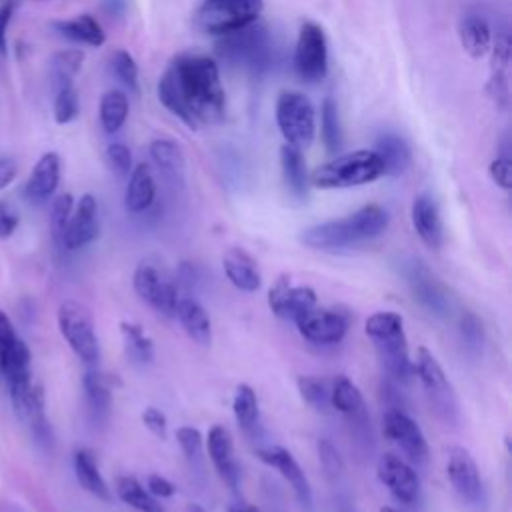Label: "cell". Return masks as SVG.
Masks as SVG:
<instances>
[{"label": "cell", "mask_w": 512, "mask_h": 512, "mask_svg": "<svg viewBox=\"0 0 512 512\" xmlns=\"http://www.w3.org/2000/svg\"><path fill=\"white\" fill-rule=\"evenodd\" d=\"M158 98L190 128L218 124L226 112L220 72L208 56H176L160 76Z\"/></svg>", "instance_id": "cell-1"}, {"label": "cell", "mask_w": 512, "mask_h": 512, "mask_svg": "<svg viewBox=\"0 0 512 512\" xmlns=\"http://www.w3.org/2000/svg\"><path fill=\"white\" fill-rule=\"evenodd\" d=\"M388 228V212L378 204H366L356 212L308 226L300 242L314 250L354 248L382 236Z\"/></svg>", "instance_id": "cell-2"}, {"label": "cell", "mask_w": 512, "mask_h": 512, "mask_svg": "<svg viewBox=\"0 0 512 512\" xmlns=\"http://www.w3.org/2000/svg\"><path fill=\"white\" fill-rule=\"evenodd\" d=\"M366 334L372 340L378 360L394 382L406 384L414 374V364L408 354L404 320L398 312L380 310L368 316Z\"/></svg>", "instance_id": "cell-3"}, {"label": "cell", "mask_w": 512, "mask_h": 512, "mask_svg": "<svg viewBox=\"0 0 512 512\" xmlns=\"http://www.w3.org/2000/svg\"><path fill=\"white\" fill-rule=\"evenodd\" d=\"M218 54L252 76H262L274 62V42L262 24H248L230 34H224L216 44Z\"/></svg>", "instance_id": "cell-4"}, {"label": "cell", "mask_w": 512, "mask_h": 512, "mask_svg": "<svg viewBox=\"0 0 512 512\" xmlns=\"http://www.w3.org/2000/svg\"><path fill=\"white\" fill-rule=\"evenodd\" d=\"M384 176L382 162L374 150H354L318 166L312 184L318 188L362 186Z\"/></svg>", "instance_id": "cell-5"}, {"label": "cell", "mask_w": 512, "mask_h": 512, "mask_svg": "<svg viewBox=\"0 0 512 512\" xmlns=\"http://www.w3.org/2000/svg\"><path fill=\"white\" fill-rule=\"evenodd\" d=\"M330 404L336 412L344 416L354 448L362 456H370L374 448V434H372L370 414L358 386L350 378L338 376L336 380H332Z\"/></svg>", "instance_id": "cell-6"}, {"label": "cell", "mask_w": 512, "mask_h": 512, "mask_svg": "<svg viewBox=\"0 0 512 512\" xmlns=\"http://www.w3.org/2000/svg\"><path fill=\"white\" fill-rule=\"evenodd\" d=\"M412 364L436 416L444 424L454 426L458 422V398L436 356L428 348L420 346L416 350V362Z\"/></svg>", "instance_id": "cell-7"}, {"label": "cell", "mask_w": 512, "mask_h": 512, "mask_svg": "<svg viewBox=\"0 0 512 512\" xmlns=\"http://www.w3.org/2000/svg\"><path fill=\"white\" fill-rule=\"evenodd\" d=\"M58 330L70 350L86 366L98 364L100 344L94 328V318L84 304L76 300H64L58 308Z\"/></svg>", "instance_id": "cell-8"}, {"label": "cell", "mask_w": 512, "mask_h": 512, "mask_svg": "<svg viewBox=\"0 0 512 512\" xmlns=\"http://www.w3.org/2000/svg\"><path fill=\"white\" fill-rule=\"evenodd\" d=\"M264 0H202L196 24L202 32L224 36L258 20Z\"/></svg>", "instance_id": "cell-9"}, {"label": "cell", "mask_w": 512, "mask_h": 512, "mask_svg": "<svg viewBox=\"0 0 512 512\" xmlns=\"http://www.w3.org/2000/svg\"><path fill=\"white\" fill-rule=\"evenodd\" d=\"M276 122L286 144L304 150L316 134V112L302 92H282L276 100Z\"/></svg>", "instance_id": "cell-10"}, {"label": "cell", "mask_w": 512, "mask_h": 512, "mask_svg": "<svg viewBox=\"0 0 512 512\" xmlns=\"http://www.w3.org/2000/svg\"><path fill=\"white\" fill-rule=\"evenodd\" d=\"M402 276L414 296L430 314L448 316L452 312V298L446 286L428 270L418 258H408L402 262Z\"/></svg>", "instance_id": "cell-11"}, {"label": "cell", "mask_w": 512, "mask_h": 512, "mask_svg": "<svg viewBox=\"0 0 512 512\" xmlns=\"http://www.w3.org/2000/svg\"><path fill=\"white\" fill-rule=\"evenodd\" d=\"M294 66L302 80L314 84L326 78L328 72V44L324 30L316 22H304L298 30Z\"/></svg>", "instance_id": "cell-12"}, {"label": "cell", "mask_w": 512, "mask_h": 512, "mask_svg": "<svg viewBox=\"0 0 512 512\" xmlns=\"http://www.w3.org/2000/svg\"><path fill=\"white\" fill-rule=\"evenodd\" d=\"M132 286H134V292L158 314L166 318L174 316L176 304H178V292L174 282L168 278V274L162 268L150 262L138 264L132 276Z\"/></svg>", "instance_id": "cell-13"}, {"label": "cell", "mask_w": 512, "mask_h": 512, "mask_svg": "<svg viewBox=\"0 0 512 512\" xmlns=\"http://www.w3.org/2000/svg\"><path fill=\"white\" fill-rule=\"evenodd\" d=\"M8 394L16 416L28 426L34 440L48 448L52 444V428L46 416V398L42 386L32 378L24 386L10 390Z\"/></svg>", "instance_id": "cell-14"}, {"label": "cell", "mask_w": 512, "mask_h": 512, "mask_svg": "<svg viewBox=\"0 0 512 512\" xmlns=\"http://www.w3.org/2000/svg\"><path fill=\"white\" fill-rule=\"evenodd\" d=\"M300 336L312 344H338L348 332V316L336 308H310L294 320Z\"/></svg>", "instance_id": "cell-15"}, {"label": "cell", "mask_w": 512, "mask_h": 512, "mask_svg": "<svg viewBox=\"0 0 512 512\" xmlns=\"http://www.w3.org/2000/svg\"><path fill=\"white\" fill-rule=\"evenodd\" d=\"M382 430L414 464L428 460V444L420 426L400 408H388L382 416Z\"/></svg>", "instance_id": "cell-16"}, {"label": "cell", "mask_w": 512, "mask_h": 512, "mask_svg": "<svg viewBox=\"0 0 512 512\" xmlns=\"http://www.w3.org/2000/svg\"><path fill=\"white\" fill-rule=\"evenodd\" d=\"M378 480L402 504H416L420 500V478L416 470L396 454H382L376 464Z\"/></svg>", "instance_id": "cell-17"}, {"label": "cell", "mask_w": 512, "mask_h": 512, "mask_svg": "<svg viewBox=\"0 0 512 512\" xmlns=\"http://www.w3.org/2000/svg\"><path fill=\"white\" fill-rule=\"evenodd\" d=\"M256 456L258 460H262L266 466L274 468L280 472V476L290 484L296 500L300 502L302 508L306 510H312V488H310V482L304 474V470L300 468L298 460L282 446H276V444H268V446H262L256 450Z\"/></svg>", "instance_id": "cell-18"}, {"label": "cell", "mask_w": 512, "mask_h": 512, "mask_svg": "<svg viewBox=\"0 0 512 512\" xmlns=\"http://www.w3.org/2000/svg\"><path fill=\"white\" fill-rule=\"evenodd\" d=\"M318 302L316 292L306 284H294L290 278L280 276L274 286L268 290V306L270 310L284 320H296Z\"/></svg>", "instance_id": "cell-19"}, {"label": "cell", "mask_w": 512, "mask_h": 512, "mask_svg": "<svg viewBox=\"0 0 512 512\" xmlns=\"http://www.w3.org/2000/svg\"><path fill=\"white\" fill-rule=\"evenodd\" d=\"M446 474L450 486L468 504H478L482 500V478L472 454L462 446H452L448 450Z\"/></svg>", "instance_id": "cell-20"}, {"label": "cell", "mask_w": 512, "mask_h": 512, "mask_svg": "<svg viewBox=\"0 0 512 512\" xmlns=\"http://www.w3.org/2000/svg\"><path fill=\"white\" fill-rule=\"evenodd\" d=\"M100 234V216H98V202L92 194L80 196L76 202L68 226L64 230L62 248L66 250H80L92 244Z\"/></svg>", "instance_id": "cell-21"}, {"label": "cell", "mask_w": 512, "mask_h": 512, "mask_svg": "<svg viewBox=\"0 0 512 512\" xmlns=\"http://www.w3.org/2000/svg\"><path fill=\"white\" fill-rule=\"evenodd\" d=\"M412 226L420 240L432 248L438 250L444 242V222L438 208V202L432 194H418L412 202Z\"/></svg>", "instance_id": "cell-22"}, {"label": "cell", "mask_w": 512, "mask_h": 512, "mask_svg": "<svg viewBox=\"0 0 512 512\" xmlns=\"http://www.w3.org/2000/svg\"><path fill=\"white\" fill-rule=\"evenodd\" d=\"M206 448H208L210 462L214 464L220 478L236 492L240 482V468L234 458V444L228 428L222 424L212 426L206 438Z\"/></svg>", "instance_id": "cell-23"}, {"label": "cell", "mask_w": 512, "mask_h": 512, "mask_svg": "<svg viewBox=\"0 0 512 512\" xmlns=\"http://www.w3.org/2000/svg\"><path fill=\"white\" fill-rule=\"evenodd\" d=\"M58 182H60V156L56 152H44L36 160V164L28 176L24 194L30 202L42 204L54 196Z\"/></svg>", "instance_id": "cell-24"}, {"label": "cell", "mask_w": 512, "mask_h": 512, "mask_svg": "<svg viewBox=\"0 0 512 512\" xmlns=\"http://www.w3.org/2000/svg\"><path fill=\"white\" fill-rule=\"evenodd\" d=\"M226 278L242 292H256L262 286V272L258 262L240 246H232L222 256Z\"/></svg>", "instance_id": "cell-25"}, {"label": "cell", "mask_w": 512, "mask_h": 512, "mask_svg": "<svg viewBox=\"0 0 512 512\" xmlns=\"http://www.w3.org/2000/svg\"><path fill=\"white\" fill-rule=\"evenodd\" d=\"M82 386H84V398H86V406L92 422L104 424L112 408V392L106 376L96 366H88L82 378Z\"/></svg>", "instance_id": "cell-26"}, {"label": "cell", "mask_w": 512, "mask_h": 512, "mask_svg": "<svg viewBox=\"0 0 512 512\" xmlns=\"http://www.w3.org/2000/svg\"><path fill=\"white\" fill-rule=\"evenodd\" d=\"M174 316L178 318L180 326L184 328V332L194 342H198L200 346H210V342H212V322H210V316H208L206 308L196 298H190V296L178 298Z\"/></svg>", "instance_id": "cell-27"}, {"label": "cell", "mask_w": 512, "mask_h": 512, "mask_svg": "<svg viewBox=\"0 0 512 512\" xmlns=\"http://www.w3.org/2000/svg\"><path fill=\"white\" fill-rule=\"evenodd\" d=\"M156 198V184L154 176L148 164H138L134 170H130V178L124 192V206L132 214L146 212Z\"/></svg>", "instance_id": "cell-28"}, {"label": "cell", "mask_w": 512, "mask_h": 512, "mask_svg": "<svg viewBox=\"0 0 512 512\" xmlns=\"http://www.w3.org/2000/svg\"><path fill=\"white\" fill-rule=\"evenodd\" d=\"M150 158L156 168L172 182L182 184L186 176V158L180 144L172 138H154L150 142Z\"/></svg>", "instance_id": "cell-29"}, {"label": "cell", "mask_w": 512, "mask_h": 512, "mask_svg": "<svg viewBox=\"0 0 512 512\" xmlns=\"http://www.w3.org/2000/svg\"><path fill=\"white\" fill-rule=\"evenodd\" d=\"M374 152L378 154L386 176H400V174H404L408 170L410 162H412L410 146L398 134L386 132V134L378 136Z\"/></svg>", "instance_id": "cell-30"}, {"label": "cell", "mask_w": 512, "mask_h": 512, "mask_svg": "<svg viewBox=\"0 0 512 512\" xmlns=\"http://www.w3.org/2000/svg\"><path fill=\"white\" fill-rule=\"evenodd\" d=\"M52 28L60 36L80 42V44H88V46H102L106 40L102 26L90 14H80L76 18H68V20H56V22H52Z\"/></svg>", "instance_id": "cell-31"}, {"label": "cell", "mask_w": 512, "mask_h": 512, "mask_svg": "<svg viewBox=\"0 0 512 512\" xmlns=\"http://www.w3.org/2000/svg\"><path fill=\"white\" fill-rule=\"evenodd\" d=\"M74 474H76L78 484L86 492H90L92 496H96L100 500H110V496H112L110 488H108L106 480L100 474L96 456L90 450L80 448V450L74 452Z\"/></svg>", "instance_id": "cell-32"}, {"label": "cell", "mask_w": 512, "mask_h": 512, "mask_svg": "<svg viewBox=\"0 0 512 512\" xmlns=\"http://www.w3.org/2000/svg\"><path fill=\"white\" fill-rule=\"evenodd\" d=\"M458 36H460L462 48L472 58H482L490 50L492 30H490L488 22L476 14H466L460 18Z\"/></svg>", "instance_id": "cell-33"}, {"label": "cell", "mask_w": 512, "mask_h": 512, "mask_svg": "<svg viewBox=\"0 0 512 512\" xmlns=\"http://www.w3.org/2000/svg\"><path fill=\"white\" fill-rule=\"evenodd\" d=\"M280 166H282V176L288 190L296 198H304L308 192V170H306L302 150L290 144H284L280 148Z\"/></svg>", "instance_id": "cell-34"}, {"label": "cell", "mask_w": 512, "mask_h": 512, "mask_svg": "<svg viewBox=\"0 0 512 512\" xmlns=\"http://www.w3.org/2000/svg\"><path fill=\"white\" fill-rule=\"evenodd\" d=\"M120 334H122L124 350L128 358H132L138 364H150L154 360V342L138 322L122 320Z\"/></svg>", "instance_id": "cell-35"}, {"label": "cell", "mask_w": 512, "mask_h": 512, "mask_svg": "<svg viewBox=\"0 0 512 512\" xmlns=\"http://www.w3.org/2000/svg\"><path fill=\"white\" fill-rule=\"evenodd\" d=\"M116 494L124 504L138 512H166L162 504H158V500L134 476H120L116 480Z\"/></svg>", "instance_id": "cell-36"}, {"label": "cell", "mask_w": 512, "mask_h": 512, "mask_svg": "<svg viewBox=\"0 0 512 512\" xmlns=\"http://www.w3.org/2000/svg\"><path fill=\"white\" fill-rule=\"evenodd\" d=\"M232 412L238 422V426L246 434H254L258 428L260 420V410H258V398L256 392L248 384H238L232 400Z\"/></svg>", "instance_id": "cell-37"}, {"label": "cell", "mask_w": 512, "mask_h": 512, "mask_svg": "<svg viewBox=\"0 0 512 512\" xmlns=\"http://www.w3.org/2000/svg\"><path fill=\"white\" fill-rule=\"evenodd\" d=\"M98 116H100V124L104 128V132H108V134L118 132L124 126L126 118H128V98H126V94L120 92V90L106 92L100 100Z\"/></svg>", "instance_id": "cell-38"}, {"label": "cell", "mask_w": 512, "mask_h": 512, "mask_svg": "<svg viewBox=\"0 0 512 512\" xmlns=\"http://www.w3.org/2000/svg\"><path fill=\"white\" fill-rule=\"evenodd\" d=\"M82 60H84V52L76 48L56 52L50 58V80L54 88L74 84V76L82 68Z\"/></svg>", "instance_id": "cell-39"}, {"label": "cell", "mask_w": 512, "mask_h": 512, "mask_svg": "<svg viewBox=\"0 0 512 512\" xmlns=\"http://www.w3.org/2000/svg\"><path fill=\"white\" fill-rule=\"evenodd\" d=\"M298 392L302 396V400L312 406L318 412H328L332 408L330 404V388L332 382L320 376H300L296 380Z\"/></svg>", "instance_id": "cell-40"}, {"label": "cell", "mask_w": 512, "mask_h": 512, "mask_svg": "<svg viewBox=\"0 0 512 512\" xmlns=\"http://www.w3.org/2000/svg\"><path fill=\"white\" fill-rule=\"evenodd\" d=\"M320 118H322V140L330 152H338L342 148V126H340V116H338V106L336 102L328 96L322 102L320 108Z\"/></svg>", "instance_id": "cell-41"}, {"label": "cell", "mask_w": 512, "mask_h": 512, "mask_svg": "<svg viewBox=\"0 0 512 512\" xmlns=\"http://www.w3.org/2000/svg\"><path fill=\"white\" fill-rule=\"evenodd\" d=\"M458 334L468 354L478 356L484 346V326L482 320L474 312H462L458 322Z\"/></svg>", "instance_id": "cell-42"}, {"label": "cell", "mask_w": 512, "mask_h": 512, "mask_svg": "<svg viewBox=\"0 0 512 512\" xmlns=\"http://www.w3.org/2000/svg\"><path fill=\"white\" fill-rule=\"evenodd\" d=\"M74 210V198L72 194L64 192L60 196L54 198L52 208H50V232H52V240L56 246L62 248V238H64V230L68 226L70 214Z\"/></svg>", "instance_id": "cell-43"}, {"label": "cell", "mask_w": 512, "mask_h": 512, "mask_svg": "<svg viewBox=\"0 0 512 512\" xmlns=\"http://www.w3.org/2000/svg\"><path fill=\"white\" fill-rule=\"evenodd\" d=\"M56 90V98H54V120L58 124H68L72 122L78 112H80V100H78V92L74 88V84H66Z\"/></svg>", "instance_id": "cell-44"}, {"label": "cell", "mask_w": 512, "mask_h": 512, "mask_svg": "<svg viewBox=\"0 0 512 512\" xmlns=\"http://www.w3.org/2000/svg\"><path fill=\"white\" fill-rule=\"evenodd\" d=\"M110 64H112L114 76L124 86H128V90L138 92V66H136V60L132 58V54H128L126 50H116L110 58Z\"/></svg>", "instance_id": "cell-45"}, {"label": "cell", "mask_w": 512, "mask_h": 512, "mask_svg": "<svg viewBox=\"0 0 512 512\" xmlns=\"http://www.w3.org/2000/svg\"><path fill=\"white\" fill-rule=\"evenodd\" d=\"M316 450H318V460H320L324 474L330 480H338L344 472V462H342L336 446L328 438H320L316 444Z\"/></svg>", "instance_id": "cell-46"}, {"label": "cell", "mask_w": 512, "mask_h": 512, "mask_svg": "<svg viewBox=\"0 0 512 512\" xmlns=\"http://www.w3.org/2000/svg\"><path fill=\"white\" fill-rule=\"evenodd\" d=\"M106 160L110 170L120 178L128 176L132 170V152L124 142H110L106 148Z\"/></svg>", "instance_id": "cell-47"}, {"label": "cell", "mask_w": 512, "mask_h": 512, "mask_svg": "<svg viewBox=\"0 0 512 512\" xmlns=\"http://www.w3.org/2000/svg\"><path fill=\"white\" fill-rule=\"evenodd\" d=\"M176 440H178V446H180V450L184 452L186 458L198 460L202 456L204 438H202L198 428H194V426H180L176 430Z\"/></svg>", "instance_id": "cell-48"}, {"label": "cell", "mask_w": 512, "mask_h": 512, "mask_svg": "<svg viewBox=\"0 0 512 512\" xmlns=\"http://www.w3.org/2000/svg\"><path fill=\"white\" fill-rule=\"evenodd\" d=\"M510 38L508 34H500L496 36L494 44H490L492 52V72H506L508 64H510Z\"/></svg>", "instance_id": "cell-49"}, {"label": "cell", "mask_w": 512, "mask_h": 512, "mask_svg": "<svg viewBox=\"0 0 512 512\" xmlns=\"http://www.w3.org/2000/svg\"><path fill=\"white\" fill-rule=\"evenodd\" d=\"M490 176L492 180L504 188V190H510L512 186V162H510V156L508 154H502L498 156L496 160H492L490 164Z\"/></svg>", "instance_id": "cell-50"}, {"label": "cell", "mask_w": 512, "mask_h": 512, "mask_svg": "<svg viewBox=\"0 0 512 512\" xmlns=\"http://www.w3.org/2000/svg\"><path fill=\"white\" fill-rule=\"evenodd\" d=\"M142 422L144 426L158 438H166V432H168V420H166V414L154 406H148L144 408L142 412Z\"/></svg>", "instance_id": "cell-51"}, {"label": "cell", "mask_w": 512, "mask_h": 512, "mask_svg": "<svg viewBox=\"0 0 512 512\" xmlns=\"http://www.w3.org/2000/svg\"><path fill=\"white\" fill-rule=\"evenodd\" d=\"M18 222H20L18 212L8 202L0 200V240L10 238L18 228Z\"/></svg>", "instance_id": "cell-52"}, {"label": "cell", "mask_w": 512, "mask_h": 512, "mask_svg": "<svg viewBox=\"0 0 512 512\" xmlns=\"http://www.w3.org/2000/svg\"><path fill=\"white\" fill-rule=\"evenodd\" d=\"M488 94L498 106L508 104V82H506V72H492L490 82H488Z\"/></svg>", "instance_id": "cell-53"}, {"label": "cell", "mask_w": 512, "mask_h": 512, "mask_svg": "<svg viewBox=\"0 0 512 512\" xmlns=\"http://www.w3.org/2000/svg\"><path fill=\"white\" fill-rule=\"evenodd\" d=\"M146 490L154 498H172L176 494V486L168 478H164L160 474H150L146 478Z\"/></svg>", "instance_id": "cell-54"}, {"label": "cell", "mask_w": 512, "mask_h": 512, "mask_svg": "<svg viewBox=\"0 0 512 512\" xmlns=\"http://www.w3.org/2000/svg\"><path fill=\"white\" fill-rule=\"evenodd\" d=\"M18 338L12 320L8 318V314L4 310H0V360L4 356V352L10 348V344Z\"/></svg>", "instance_id": "cell-55"}, {"label": "cell", "mask_w": 512, "mask_h": 512, "mask_svg": "<svg viewBox=\"0 0 512 512\" xmlns=\"http://www.w3.org/2000/svg\"><path fill=\"white\" fill-rule=\"evenodd\" d=\"M12 14H14V2H4L0 6V54L4 56L6 54V34H8V24L12 20Z\"/></svg>", "instance_id": "cell-56"}, {"label": "cell", "mask_w": 512, "mask_h": 512, "mask_svg": "<svg viewBox=\"0 0 512 512\" xmlns=\"http://www.w3.org/2000/svg\"><path fill=\"white\" fill-rule=\"evenodd\" d=\"M18 174V164L14 158H0V190L8 188Z\"/></svg>", "instance_id": "cell-57"}, {"label": "cell", "mask_w": 512, "mask_h": 512, "mask_svg": "<svg viewBox=\"0 0 512 512\" xmlns=\"http://www.w3.org/2000/svg\"><path fill=\"white\" fill-rule=\"evenodd\" d=\"M104 6L112 16H120L126 10V0H104Z\"/></svg>", "instance_id": "cell-58"}, {"label": "cell", "mask_w": 512, "mask_h": 512, "mask_svg": "<svg viewBox=\"0 0 512 512\" xmlns=\"http://www.w3.org/2000/svg\"><path fill=\"white\" fill-rule=\"evenodd\" d=\"M226 512H262V510L252 504H246V502H234L226 508Z\"/></svg>", "instance_id": "cell-59"}, {"label": "cell", "mask_w": 512, "mask_h": 512, "mask_svg": "<svg viewBox=\"0 0 512 512\" xmlns=\"http://www.w3.org/2000/svg\"><path fill=\"white\" fill-rule=\"evenodd\" d=\"M186 510H188V512H204L198 504H188V508H186Z\"/></svg>", "instance_id": "cell-60"}, {"label": "cell", "mask_w": 512, "mask_h": 512, "mask_svg": "<svg viewBox=\"0 0 512 512\" xmlns=\"http://www.w3.org/2000/svg\"><path fill=\"white\" fill-rule=\"evenodd\" d=\"M378 512H398L396 508H392V506H382Z\"/></svg>", "instance_id": "cell-61"}]
</instances>
